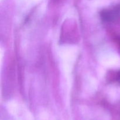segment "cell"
Here are the masks:
<instances>
[{
    "label": "cell",
    "instance_id": "3957f363",
    "mask_svg": "<svg viewBox=\"0 0 120 120\" xmlns=\"http://www.w3.org/2000/svg\"><path fill=\"white\" fill-rule=\"evenodd\" d=\"M115 41H116V43H117V45H118V48H119L120 50V36H116V38H115Z\"/></svg>",
    "mask_w": 120,
    "mask_h": 120
},
{
    "label": "cell",
    "instance_id": "6da1fadb",
    "mask_svg": "<svg viewBox=\"0 0 120 120\" xmlns=\"http://www.w3.org/2000/svg\"><path fill=\"white\" fill-rule=\"evenodd\" d=\"M100 17L105 23H113L120 21V4H117L101 11Z\"/></svg>",
    "mask_w": 120,
    "mask_h": 120
},
{
    "label": "cell",
    "instance_id": "7a4b0ae2",
    "mask_svg": "<svg viewBox=\"0 0 120 120\" xmlns=\"http://www.w3.org/2000/svg\"><path fill=\"white\" fill-rule=\"evenodd\" d=\"M111 80L120 84V70L114 74H112V77H111Z\"/></svg>",
    "mask_w": 120,
    "mask_h": 120
},
{
    "label": "cell",
    "instance_id": "277c9868",
    "mask_svg": "<svg viewBox=\"0 0 120 120\" xmlns=\"http://www.w3.org/2000/svg\"><path fill=\"white\" fill-rule=\"evenodd\" d=\"M53 1H55V2H58V1H61V0H53Z\"/></svg>",
    "mask_w": 120,
    "mask_h": 120
}]
</instances>
